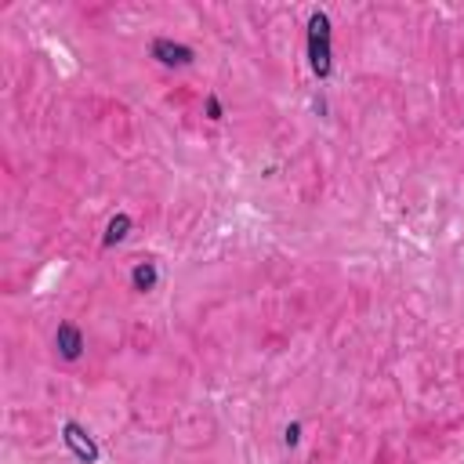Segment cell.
Instances as JSON below:
<instances>
[{
  "label": "cell",
  "instance_id": "cell-8",
  "mask_svg": "<svg viewBox=\"0 0 464 464\" xmlns=\"http://www.w3.org/2000/svg\"><path fill=\"white\" fill-rule=\"evenodd\" d=\"M283 442H286V446H297V442H301V424H297V420L283 428Z\"/></svg>",
  "mask_w": 464,
  "mask_h": 464
},
{
  "label": "cell",
  "instance_id": "cell-5",
  "mask_svg": "<svg viewBox=\"0 0 464 464\" xmlns=\"http://www.w3.org/2000/svg\"><path fill=\"white\" fill-rule=\"evenodd\" d=\"M130 228H134V218H130L127 210H120V214H112V218H109V225H105V236H102V246L109 250V246H116V243H123V239L130 236Z\"/></svg>",
  "mask_w": 464,
  "mask_h": 464
},
{
  "label": "cell",
  "instance_id": "cell-4",
  "mask_svg": "<svg viewBox=\"0 0 464 464\" xmlns=\"http://www.w3.org/2000/svg\"><path fill=\"white\" fill-rule=\"evenodd\" d=\"M54 352L65 362H76L83 355V330L76 323H58V330H54Z\"/></svg>",
  "mask_w": 464,
  "mask_h": 464
},
{
  "label": "cell",
  "instance_id": "cell-7",
  "mask_svg": "<svg viewBox=\"0 0 464 464\" xmlns=\"http://www.w3.org/2000/svg\"><path fill=\"white\" fill-rule=\"evenodd\" d=\"M203 105H207V120H214V123H218V120H225V105H221V98H218V94H207V102H203Z\"/></svg>",
  "mask_w": 464,
  "mask_h": 464
},
{
  "label": "cell",
  "instance_id": "cell-3",
  "mask_svg": "<svg viewBox=\"0 0 464 464\" xmlns=\"http://www.w3.org/2000/svg\"><path fill=\"white\" fill-rule=\"evenodd\" d=\"M149 51H152V58H156L160 65H167V69H185V65L196 62V51H192L188 44L170 40V36H156V40L149 44Z\"/></svg>",
  "mask_w": 464,
  "mask_h": 464
},
{
  "label": "cell",
  "instance_id": "cell-1",
  "mask_svg": "<svg viewBox=\"0 0 464 464\" xmlns=\"http://www.w3.org/2000/svg\"><path fill=\"white\" fill-rule=\"evenodd\" d=\"M304 54H308V69L326 80L334 72V25L326 11H312L308 14V36H304Z\"/></svg>",
  "mask_w": 464,
  "mask_h": 464
},
{
  "label": "cell",
  "instance_id": "cell-2",
  "mask_svg": "<svg viewBox=\"0 0 464 464\" xmlns=\"http://www.w3.org/2000/svg\"><path fill=\"white\" fill-rule=\"evenodd\" d=\"M62 442H65V450H69L80 464H98V460H102V446L94 442V435H91L80 420H65V424H62Z\"/></svg>",
  "mask_w": 464,
  "mask_h": 464
},
{
  "label": "cell",
  "instance_id": "cell-6",
  "mask_svg": "<svg viewBox=\"0 0 464 464\" xmlns=\"http://www.w3.org/2000/svg\"><path fill=\"white\" fill-rule=\"evenodd\" d=\"M156 283H160L156 261H134V268H130V286H134L138 294H149Z\"/></svg>",
  "mask_w": 464,
  "mask_h": 464
}]
</instances>
